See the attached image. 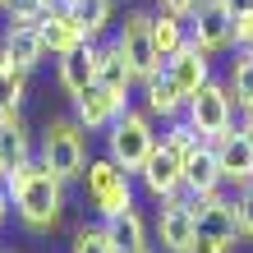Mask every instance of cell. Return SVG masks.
Here are the masks:
<instances>
[{
    "label": "cell",
    "instance_id": "4fadbf2b",
    "mask_svg": "<svg viewBox=\"0 0 253 253\" xmlns=\"http://www.w3.org/2000/svg\"><path fill=\"white\" fill-rule=\"evenodd\" d=\"M161 69H166V74H170V83H175V87L184 92V101H189L193 92H198V87H203L207 79H212V65H207V51H203V46H198L193 37H189V42H184V46L175 51V55H170V60L161 65Z\"/></svg>",
    "mask_w": 253,
    "mask_h": 253
},
{
    "label": "cell",
    "instance_id": "d590c367",
    "mask_svg": "<svg viewBox=\"0 0 253 253\" xmlns=\"http://www.w3.org/2000/svg\"><path fill=\"white\" fill-rule=\"evenodd\" d=\"M138 253H152V249H138Z\"/></svg>",
    "mask_w": 253,
    "mask_h": 253
},
{
    "label": "cell",
    "instance_id": "8d00e7d4",
    "mask_svg": "<svg viewBox=\"0 0 253 253\" xmlns=\"http://www.w3.org/2000/svg\"><path fill=\"white\" fill-rule=\"evenodd\" d=\"M0 9H5V0H0Z\"/></svg>",
    "mask_w": 253,
    "mask_h": 253
},
{
    "label": "cell",
    "instance_id": "ac0fdd59",
    "mask_svg": "<svg viewBox=\"0 0 253 253\" xmlns=\"http://www.w3.org/2000/svg\"><path fill=\"white\" fill-rule=\"evenodd\" d=\"M143 92H147V115H161V120H180L184 115V92L170 83L166 69H157L152 79L143 83Z\"/></svg>",
    "mask_w": 253,
    "mask_h": 253
},
{
    "label": "cell",
    "instance_id": "484cf974",
    "mask_svg": "<svg viewBox=\"0 0 253 253\" xmlns=\"http://www.w3.org/2000/svg\"><path fill=\"white\" fill-rule=\"evenodd\" d=\"M74 253H120V244H115L111 226L101 221V226H83L74 235Z\"/></svg>",
    "mask_w": 253,
    "mask_h": 253
},
{
    "label": "cell",
    "instance_id": "3957f363",
    "mask_svg": "<svg viewBox=\"0 0 253 253\" xmlns=\"http://www.w3.org/2000/svg\"><path fill=\"white\" fill-rule=\"evenodd\" d=\"M42 166L55 170L60 180H83L87 170V129L79 120H51L42 129Z\"/></svg>",
    "mask_w": 253,
    "mask_h": 253
},
{
    "label": "cell",
    "instance_id": "4316f807",
    "mask_svg": "<svg viewBox=\"0 0 253 253\" xmlns=\"http://www.w3.org/2000/svg\"><path fill=\"white\" fill-rule=\"evenodd\" d=\"M9 23H37L42 19V0H5Z\"/></svg>",
    "mask_w": 253,
    "mask_h": 253
},
{
    "label": "cell",
    "instance_id": "2e32d148",
    "mask_svg": "<svg viewBox=\"0 0 253 253\" xmlns=\"http://www.w3.org/2000/svg\"><path fill=\"white\" fill-rule=\"evenodd\" d=\"M0 55L19 69H37L42 55H46V42H42L37 23H9L5 28V42H0Z\"/></svg>",
    "mask_w": 253,
    "mask_h": 253
},
{
    "label": "cell",
    "instance_id": "1f68e13d",
    "mask_svg": "<svg viewBox=\"0 0 253 253\" xmlns=\"http://www.w3.org/2000/svg\"><path fill=\"white\" fill-rule=\"evenodd\" d=\"M9 207H14V198H9V189L0 184V226H5V221H9Z\"/></svg>",
    "mask_w": 253,
    "mask_h": 253
},
{
    "label": "cell",
    "instance_id": "277c9868",
    "mask_svg": "<svg viewBox=\"0 0 253 253\" xmlns=\"http://www.w3.org/2000/svg\"><path fill=\"white\" fill-rule=\"evenodd\" d=\"M184 120L198 129V138L207 143H216L226 129H235V97H230V87L226 83H212L207 79L198 92H193L184 101Z\"/></svg>",
    "mask_w": 253,
    "mask_h": 253
},
{
    "label": "cell",
    "instance_id": "603a6c76",
    "mask_svg": "<svg viewBox=\"0 0 253 253\" xmlns=\"http://www.w3.org/2000/svg\"><path fill=\"white\" fill-rule=\"evenodd\" d=\"M111 226V235H115V244H120V253H138V249H147V226H143V216L133 212H120V216H111L106 221Z\"/></svg>",
    "mask_w": 253,
    "mask_h": 253
},
{
    "label": "cell",
    "instance_id": "8992f818",
    "mask_svg": "<svg viewBox=\"0 0 253 253\" xmlns=\"http://www.w3.org/2000/svg\"><path fill=\"white\" fill-rule=\"evenodd\" d=\"M115 46L125 51V60H129V69H133V79H138V83H147L161 65H166V60H161V51H157V42H152V14H143V9L125 14Z\"/></svg>",
    "mask_w": 253,
    "mask_h": 253
},
{
    "label": "cell",
    "instance_id": "9a60e30c",
    "mask_svg": "<svg viewBox=\"0 0 253 253\" xmlns=\"http://www.w3.org/2000/svg\"><path fill=\"white\" fill-rule=\"evenodd\" d=\"M221 184H226V180H221L216 147L203 138L198 147H189V157H184V193H189V198H198V193H212Z\"/></svg>",
    "mask_w": 253,
    "mask_h": 253
},
{
    "label": "cell",
    "instance_id": "d6986e66",
    "mask_svg": "<svg viewBox=\"0 0 253 253\" xmlns=\"http://www.w3.org/2000/svg\"><path fill=\"white\" fill-rule=\"evenodd\" d=\"M87 83H97V46L87 42L83 51H69V55H60V87L69 97H79Z\"/></svg>",
    "mask_w": 253,
    "mask_h": 253
},
{
    "label": "cell",
    "instance_id": "30bf717a",
    "mask_svg": "<svg viewBox=\"0 0 253 253\" xmlns=\"http://www.w3.org/2000/svg\"><path fill=\"white\" fill-rule=\"evenodd\" d=\"M212 147H216V161H221V180L235 184V189L253 184V138L244 129H226Z\"/></svg>",
    "mask_w": 253,
    "mask_h": 253
},
{
    "label": "cell",
    "instance_id": "e575fe53",
    "mask_svg": "<svg viewBox=\"0 0 253 253\" xmlns=\"http://www.w3.org/2000/svg\"><path fill=\"white\" fill-rule=\"evenodd\" d=\"M0 184H5V170H0Z\"/></svg>",
    "mask_w": 253,
    "mask_h": 253
},
{
    "label": "cell",
    "instance_id": "5bb4252c",
    "mask_svg": "<svg viewBox=\"0 0 253 253\" xmlns=\"http://www.w3.org/2000/svg\"><path fill=\"white\" fill-rule=\"evenodd\" d=\"M37 33L42 42H46V51L60 60V55L69 51H83L87 46V33H83V23L74 19V9H51V14H42L37 19Z\"/></svg>",
    "mask_w": 253,
    "mask_h": 253
},
{
    "label": "cell",
    "instance_id": "d6a6232c",
    "mask_svg": "<svg viewBox=\"0 0 253 253\" xmlns=\"http://www.w3.org/2000/svg\"><path fill=\"white\" fill-rule=\"evenodd\" d=\"M74 0H42V14H51V9H69Z\"/></svg>",
    "mask_w": 253,
    "mask_h": 253
},
{
    "label": "cell",
    "instance_id": "9c48e42d",
    "mask_svg": "<svg viewBox=\"0 0 253 253\" xmlns=\"http://www.w3.org/2000/svg\"><path fill=\"white\" fill-rule=\"evenodd\" d=\"M193 203V221H198V235H212V240H226L235 244V235H240V216H235V198H226L221 189L212 193H198Z\"/></svg>",
    "mask_w": 253,
    "mask_h": 253
},
{
    "label": "cell",
    "instance_id": "7402d4cb",
    "mask_svg": "<svg viewBox=\"0 0 253 253\" xmlns=\"http://www.w3.org/2000/svg\"><path fill=\"white\" fill-rule=\"evenodd\" d=\"M226 87H230V97H235V106H240V111L253 101V46H235Z\"/></svg>",
    "mask_w": 253,
    "mask_h": 253
},
{
    "label": "cell",
    "instance_id": "5b68a950",
    "mask_svg": "<svg viewBox=\"0 0 253 253\" xmlns=\"http://www.w3.org/2000/svg\"><path fill=\"white\" fill-rule=\"evenodd\" d=\"M83 184H87V198H92V207H97L101 221H111V216H120V212H129V207H133L129 170H120L111 157H106V161H87Z\"/></svg>",
    "mask_w": 253,
    "mask_h": 253
},
{
    "label": "cell",
    "instance_id": "e0dca14e",
    "mask_svg": "<svg viewBox=\"0 0 253 253\" xmlns=\"http://www.w3.org/2000/svg\"><path fill=\"white\" fill-rule=\"evenodd\" d=\"M33 161V138L19 120V111H0V170H14Z\"/></svg>",
    "mask_w": 253,
    "mask_h": 253
},
{
    "label": "cell",
    "instance_id": "cb8c5ba5",
    "mask_svg": "<svg viewBox=\"0 0 253 253\" xmlns=\"http://www.w3.org/2000/svg\"><path fill=\"white\" fill-rule=\"evenodd\" d=\"M74 19L83 23V33L87 42H97L101 33H106V23H111V0H74Z\"/></svg>",
    "mask_w": 253,
    "mask_h": 253
},
{
    "label": "cell",
    "instance_id": "52a82bcc",
    "mask_svg": "<svg viewBox=\"0 0 253 253\" xmlns=\"http://www.w3.org/2000/svg\"><path fill=\"white\" fill-rule=\"evenodd\" d=\"M184 147L180 143H170V138H157L152 147V157L143 161V170H138V180L143 189L152 193L157 203H166V198H180V189H184Z\"/></svg>",
    "mask_w": 253,
    "mask_h": 253
},
{
    "label": "cell",
    "instance_id": "7a4b0ae2",
    "mask_svg": "<svg viewBox=\"0 0 253 253\" xmlns=\"http://www.w3.org/2000/svg\"><path fill=\"white\" fill-rule=\"evenodd\" d=\"M152 147H157V133H152V115L147 111H129L125 106L106 125V157L120 170H129V175L143 170V161L152 157Z\"/></svg>",
    "mask_w": 253,
    "mask_h": 253
},
{
    "label": "cell",
    "instance_id": "6da1fadb",
    "mask_svg": "<svg viewBox=\"0 0 253 253\" xmlns=\"http://www.w3.org/2000/svg\"><path fill=\"white\" fill-rule=\"evenodd\" d=\"M5 189L14 198V212L33 235L51 230L65 212V180L55 170H46L42 161H23V166L5 170Z\"/></svg>",
    "mask_w": 253,
    "mask_h": 253
},
{
    "label": "cell",
    "instance_id": "8fae6325",
    "mask_svg": "<svg viewBox=\"0 0 253 253\" xmlns=\"http://www.w3.org/2000/svg\"><path fill=\"white\" fill-rule=\"evenodd\" d=\"M157 240L166 253H189V244L198 240V221H193L189 198H166V207L157 216Z\"/></svg>",
    "mask_w": 253,
    "mask_h": 253
},
{
    "label": "cell",
    "instance_id": "f1b7e54d",
    "mask_svg": "<svg viewBox=\"0 0 253 253\" xmlns=\"http://www.w3.org/2000/svg\"><path fill=\"white\" fill-rule=\"evenodd\" d=\"M235 46H253V9L235 14Z\"/></svg>",
    "mask_w": 253,
    "mask_h": 253
},
{
    "label": "cell",
    "instance_id": "83f0119b",
    "mask_svg": "<svg viewBox=\"0 0 253 253\" xmlns=\"http://www.w3.org/2000/svg\"><path fill=\"white\" fill-rule=\"evenodd\" d=\"M235 216H240V235L253 240V184L240 189V198H235Z\"/></svg>",
    "mask_w": 253,
    "mask_h": 253
},
{
    "label": "cell",
    "instance_id": "ffe728a7",
    "mask_svg": "<svg viewBox=\"0 0 253 253\" xmlns=\"http://www.w3.org/2000/svg\"><path fill=\"white\" fill-rule=\"evenodd\" d=\"M97 83H106L111 92H120V97H129V87L138 83L133 69H129V60H125V51L115 46V42L97 46Z\"/></svg>",
    "mask_w": 253,
    "mask_h": 253
},
{
    "label": "cell",
    "instance_id": "7c38bea8",
    "mask_svg": "<svg viewBox=\"0 0 253 253\" xmlns=\"http://www.w3.org/2000/svg\"><path fill=\"white\" fill-rule=\"evenodd\" d=\"M129 106V97L111 92L106 83H87L79 97H74V120H79L83 129H106L115 115H120Z\"/></svg>",
    "mask_w": 253,
    "mask_h": 253
},
{
    "label": "cell",
    "instance_id": "d4e9b609",
    "mask_svg": "<svg viewBox=\"0 0 253 253\" xmlns=\"http://www.w3.org/2000/svg\"><path fill=\"white\" fill-rule=\"evenodd\" d=\"M23 74L19 65H9L5 55H0V111H19L23 106Z\"/></svg>",
    "mask_w": 253,
    "mask_h": 253
},
{
    "label": "cell",
    "instance_id": "ba28073f",
    "mask_svg": "<svg viewBox=\"0 0 253 253\" xmlns=\"http://www.w3.org/2000/svg\"><path fill=\"white\" fill-rule=\"evenodd\" d=\"M189 37L207 55L235 46V9H230V0H198L193 14H189Z\"/></svg>",
    "mask_w": 253,
    "mask_h": 253
},
{
    "label": "cell",
    "instance_id": "836d02e7",
    "mask_svg": "<svg viewBox=\"0 0 253 253\" xmlns=\"http://www.w3.org/2000/svg\"><path fill=\"white\" fill-rule=\"evenodd\" d=\"M244 133H249V138H253V101H249V106H244V125H240Z\"/></svg>",
    "mask_w": 253,
    "mask_h": 253
},
{
    "label": "cell",
    "instance_id": "f546056e",
    "mask_svg": "<svg viewBox=\"0 0 253 253\" xmlns=\"http://www.w3.org/2000/svg\"><path fill=\"white\" fill-rule=\"evenodd\" d=\"M189 253H230L226 240H212V235H198V240L189 244Z\"/></svg>",
    "mask_w": 253,
    "mask_h": 253
},
{
    "label": "cell",
    "instance_id": "44dd1931",
    "mask_svg": "<svg viewBox=\"0 0 253 253\" xmlns=\"http://www.w3.org/2000/svg\"><path fill=\"white\" fill-rule=\"evenodd\" d=\"M152 42H157L161 60H170V55L189 42V19H180V14H166V9H161L157 19H152Z\"/></svg>",
    "mask_w": 253,
    "mask_h": 253
},
{
    "label": "cell",
    "instance_id": "4dcf8cb0",
    "mask_svg": "<svg viewBox=\"0 0 253 253\" xmlns=\"http://www.w3.org/2000/svg\"><path fill=\"white\" fill-rule=\"evenodd\" d=\"M157 5L166 9V14H180V19H189V14H193V5H198V0H157Z\"/></svg>",
    "mask_w": 253,
    "mask_h": 253
}]
</instances>
